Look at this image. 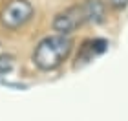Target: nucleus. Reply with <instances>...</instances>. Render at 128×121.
Segmentation results:
<instances>
[{
	"instance_id": "f257e3e1",
	"label": "nucleus",
	"mask_w": 128,
	"mask_h": 121,
	"mask_svg": "<svg viewBox=\"0 0 128 121\" xmlns=\"http://www.w3.org/2000/svg\"><path fill=\"white\" fill-rule=\"evenodd\" d=\"M72 51V39L68 35H50L42 39L33 51V62L40 70L50 72L59 68Z\"/></svg>"
},
{
	"instance_id": "f03ea898",
	"label": "nucleus",
	"mask_w": 128,
	"mask_h": 121,
	"mask_svg": "<svg viewBox=\"0 0 128 121\" xmlns=\"http://www.w3.org/2000/svg\"><path fill=\"white\" fill-rule=\"evenodd\" d=\"M33 13L35 9L31 2H28V0H9L0 9V24L11 31L20 30L22 26H26L33 19Z\"/></svg>"
},
{
	"instance_id": "7ed1b4c3",
	"label": "nucleus",
	"mask_w": 128,
	"mask_h": 121,
	"mask_svg": "<svg viewBox=\"0 0 128 121\" xmlns=\"http://www.w3.org/2000/svg\"><path fill=\"white\" fill-rule=\"evenodd\" d=\"M82 24H84V19L80 13V6H72L53 19V30L59 35H70Z\"/></svg>"
},
{
	"instance_id": "20e7f679",
	"label": "nucleus",
	"mask_w": 128,
	"mask_h": 121,
	"mask_svg": "<svg viewBox=\"0 0 128 121\" xmlns=\"http://www.w3.org/2000/svg\"><path fill=\"white\" fill-rule=\"evenodd\" d=\"M79 6L84 24H101L106 19V6L101 0H84Z\"/></svg>"
},
{
	"instance_id": "39448f33",
	"label": "nucleus",
	"mask_w": 128,
	"mask_h": 121,
	"mask_svg": "<svg viewBox=\"0 0 128 121\" xmlns=\"http://www.w3.org/2000/svg\"><path fill=\"white\" fill-rule=\"evenodd\" d=\"M106 40L102 39H95V40H88V42H84L82 50H80V53L77 55V61H82V62H88L92 61L95 55L102 53L104 50H106Z\"/></svg>"
},
{
	"instance_id": "423d86ee",
	"label": "nucleus",
	"mask_w": 128,
	"mask_h": 121,
	"mask_svg": "<svg viewBox=\"0 0 128 121\" xmlns=\"http://www.w3.org/2000/svg\"><path fill=\"white\" fill-rule=\"evenodd\" d=\"M13 70V57L11 55H2L0 57V75H6L8 72Z\"/></svg>"
},
{
	"instance_id": "0eeeda50",
	"label": "nucleus",
	"mask_w": 128,
	"mask_h": 121,
	"mask_svg": "<svg viewBox=\"0 0 128 121\" xmlns=\"http://www.w3.org/2000/svg\"><path fill=\"white\" fill-rule=\"evenodd\" d=\"M108 6L115 11H121V9L128 8V0H108Z\"/></svg>"
}]
</instances>
